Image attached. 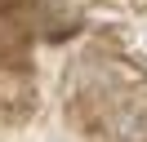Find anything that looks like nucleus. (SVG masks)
<instances>
[{
  "label": "nucleus",
  "instance_id": "1",
  "mask_svg": "<svg viewBox=\"0 0 147 142\" xmlns=\"http://www.w3.org/2000/svg\"><path fill=\"white\" fill-rule=\"evenodd\" d=\"M107 142H147V115L125 107V111L111 120V138Z\"/></svg>",
  "mask_w": 147,
  "mask_h": 142
}]
</instances>
